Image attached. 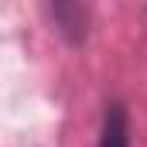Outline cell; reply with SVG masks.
<instances>
[{"label":"cell","mask_w":147,"mask_h":147,"mask_svg":"<svg viewBox=\"0 0 147 147\" xmlns=\"http://www.w3.org/2000/svg\"><path fill=\"white\" fill-rule=\"evenodd\" d=\"M96 147H130V113L123 99H110L99 116Z\"/></svg>","instance_id":"2"},{"label":"cell","mask_w":147,"mask_h":147,"mask_svg":"<svg viewBox=\"0 0 147 147\" xmlns=\"http://www.w3.org/2000/svg\"><path fill=\"white\" fill-rule=\"evenodd\" d=\"M48 14L55 21V31L65 38L69 45H82L89 34V7L86 3H72V0H55L48 3Z\"/></svg>","instance_id":"1"}]
</instances>
